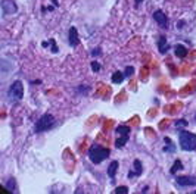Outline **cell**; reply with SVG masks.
Listing matches in <instances>:
<instances>
[{"label":"cell","instance_id":"cell-1","mask_svg":"<svg viewBox=\"0 0 196 194\" xmlns=\"http://www.w3.org/2000/svg\"><path fill=\"white\" fill-rule=\"evenodd\" d=\"M178 143L180 147L186 152H193L196 150V134L189 131H181L178 137Z\"/></svg>","mask_w":196,"mask_h":194},{"label":"cell","instance_id":"cell-2","mask_svg":"<svg viewBox=\"0 0 196 194\" xmlns=\"http://www.w3.org/2000/svg\"><path fill=\"white\" fill-rule=\"evenodd\" d=\"M111 152H109V149L106 147H102V146H98V144H94L88 149V158L92 160L93 163H100L102 160L108 158Z\"/></svg>","mask_w":196,"mask_h":194},{"label":"cell","instance_id":"cell-3","mask_svg":"<svg viewBox=\"0 0 196 194\" xmlns=\"http://www.w3.org/2000/svg\"><path fill=\"white\" fill-rule=\"evenodd\" d=\"M53 125H55V118H53L52 115H49V113H46V115H43L40 119L36 122L34 131H36V132L47 131V130H50Z\"/></svg>","mask_w":196,"mask_h":194},{"label":"cell","instance_id":"cell-4","mask_svg":"<svg viewBox=\"0 0 196 194\" xmlns=\"http://www.w3.org/2000/svg\"><path fill=\"white\" fill-rule=\"evenodd\" d=\"M9 97L16 100V102L24 97V85H22L21 81H15V83L9 87Z\"/></svg>","mask_w":196,"mask_h":194},{"label":"cell","instance_id":"cell-5","mask_svg":"<svg viewBox=\"0 0 196 194\" xmlns=\"http://www.w3.org/2000/svg\"><path fill=\"white\" fill-rule=\"evenodd\" d=\"M2 11L5 15H13V13H16L18 7H16V3L13 0H3L2 2Z\"/></svg>","mask_w":196,"mask_h":194},{"label":"cell","instance_id":"cell-6","mask_svg":"<svg viewBox=\"0 0 196 194\" xmlns=\"http://www.w3.org/2000/svg\"><path fill=\"white\" fill-rule=\"evenodd\" d=\"M175 182L178 185H181V187H192V185H196V177H189V175L177 177Z\"/></svg>","mask_w":196,"mask_h":194},{"label":"cell","instance_id":"cell-7","mask_svg":"<svg viewBox=\"0 0 196 194\" xmlns=\"http://www.w3.org/2000/svg\"><path fill=\"white\" fill-rule=\"evenodd\" d=\"M153 19L161 28H167V26H168V18H167V15H165L162 11H155Z\"/></svg>","mask_w":196,"mask_h":194},{"label":"cell","instance_id":"cell-8","mask_svg":"<svg viewBox=\"0 0 196 194\" xmlns=\"http://www.w3.org/2000/svg\"><path fill=\"white\" fill-rule=\"evenodd\" d=\"M78 43H80V37H78V31L75 26H71L69 28V44L72 47H77Z\"/></svg>","mask_w":196,"mask_h":194},{"label":"cell","instance_id":"cell-9","mask_svg":"<svg viewBox=\"0 0 196 194\" xmlns=\"http://www.w3.org/2000/svg\"><path fill=\"white\" fill-rule=\"evenodd\" d=\"M158 49H159V52L164 54V53L168 52V43H167V38L164 35H161L158 38Z\"/></svg>","mask_w":196,"mask_h":194},{"label":"cell","instance_id":"cell-10","mask_svg":"<svg viewBox=\"0 0 196 194\" xmlns=\"http://www.w3.org/2000/svg\"><path fill=\"white\" fill-rule=\"evenodd\" d=\"M117 172H118V162L113 160V162H111V165H109V168H108V175L111 178H113Z\"/></svg>","mask_w":196,"mask_h":194},{"label":"cell","instance_id":"cell-11","mask_svg":"<svg viewBox=\"0 0 196 194\" xmlns=\"http://www.w3.org/2000/svg\"><path fill=\"white\" fill-rule=\"evenodd\" d=\"M115 132H117L118 135H130L131 130H130V126H127V125H119L118 128L115 130Z\"/></svg>","mask_w":196,"mask_h":194},{"label":"cell","instance_id":"cell-12","mask_svg":"<svg viewBox=\"0 0 196 194\" xmlns=\"http://www.w3.org/2000/svg\"><path fill=\"white\" fill-rule=\"evenodd\" d=\"M175 54L178 56V58H184L186 54H187V49L184 46H181V44H177L175 46Z\"/></svg>","mask_w":196,"mask_h":194},{"label":"cell","instance_id":"cell-13","mask_svg":"<svg viewBox=\"0 0 196 194\" xmlns=\"http://www.w3.org/2000/svg\"><path fill=\"white\" fill-rule=\"evenodd\" d=\"M124 75L123 72H119V71H117V72H113L112 75V83H115V84H119V83H123L124 81Z\"/></svg>","mask_w":196,"mask_h":194},{"label":"cell","instance_id":"cell-14","mask_svg":"<svg viewBox=\"0 0 196 194\" xmlns=\"http://www.w3.org/2000/svg\"><path fill=\"white\" fill-rule=\"evenodd\" d=\"M133 166H134V175H142V172H143V166H142V162L136 159V160L133 162Z\"/></svg>","mask_w":196,"mask_h":194},{"label":"cell","instance_id":"cell-15","mask_svg":"<svg viewBox=\"0 0 196 194\" xmlns=\"http://www.w3.org/2000/svg\"><path fill=\"white\" fill-rule=\"evenodd\" d=\"M128 141V135H119L118 138H117V141H115V146L118 147H123V146H125V143Z\"/></svg>","mask_w":196,"mask_h":194},{"label":"cell","instance_id":"cell-16","mask_svg":"<svg viewBox=\"0 0 196 194\" xmlns=\"http://www.w3.org/2000/svg\"><path fill=\"white\" fill-rule=\"evenodd\" d=\"M181 168H183V165H181V162H180V160H175V163L173 165V168H171V171H170V172H171V173H175L177 171H178V169H181Z\"/></svg>","mask_w":196,"mask_h":194},{"label":"cell","instance_id":"cell-17","mask_svg":"<svg viewBox=\"0 0 196 194\" xmlns=\"http://www.w3.org/2000/svg\"><path fill=\"white\" fill-rule=\"evenodd\" d=\"M115 193H123V194H127L128 193V188L127 187H117V188L113 190Z\"/></svg>","mask_w":196,"mask_h":194},{"label":"cell","instance_id":"cell-18","mask_svg":"<svg viewBox=\"0 0 196 194\" xmlns=\"http://www.w3.org/2000/svg\"><path fill=\"white\" fill-rule=\"evenodd\" d=\"M186 125H187V121H184V119H178V121L175 122V126H178V128L186 126Z\"/></svg>","mask_w":196,"mask_h":194},{"label":"cell","instance_id":"cell-19","mask_svg":"<svg viewBox=\"0 0 196 194\" xmlns=\"http://www.w3.org/2000/svg\"><path fill=\"white\" fill-rule=\"evenodd\" d=\"M134 72V68L133 66H127V69H125V77H131Z\"/></svg>","mask_w":196,"mask_h":194},{"label":"cell","instance_id":"cell-20","mask_svg":"<svg viewBox=\"0 0 196 194\" xmlns=\"http://www.w3.org/2000/svg\"><path fill=\"white\" fill-rule=\"evenodd\" d=\"M92 69L94 71V72H99V71H100V65H99L98 62H93L92 63Z\"/></svg>","mask_w":196,"mask_h":194},{"label":"cell","instance_id":"cell-21","mask_svg":"<svg viewBox=\"0 0 196 194\" xmlns=\"http://www.w3.org/2000/svg\"><path fill=\"white\" fill-rule=\"evenodd\" d=\"M49 41H50L52 50H53V52H58V47H56V44H55V40H49Z\"/></svg>","mask_w":196,"mask_h":194},{"label":"cell","instance_id":"cell-22","mask_svg":"<svg viewBox=\"0 0 196 194\" xmlns=\"http://www.w3.org/2000/svg\"><path fill=\"white\" fill-rule=\"evenodd\" d=\"M99 54H100V49L96 47V49H94V50L92 52V56H99Z\"/></svg>","mask_w":196,"mask_h":194},{"label":"cell","instance_id":"cell-23","mask_svg":"<svg viewBox=\"0 0 196 194\" xmlns=\"http://www.w3.org/2000/svg\"><path fill=\"white\" fill-rule=\"evenodd\" d=\"M47 46H50V41H43V47H47Z\"/></svg>","mask_w":196,"mask_h":194},{"label":"cell","instance_id":"cell-24","mask_svg":"<svg viewBox=\"0 0 196 194\" xmlns=\"http://www.w3.org/2000/svg\"><path fill=\"white\" fill-rule=\"evenodd\" d=\"M140 2H143V0H136V2H134V6H139Z\"/></svg>","mask_w":196,"mask_h":194}]
</instances>
